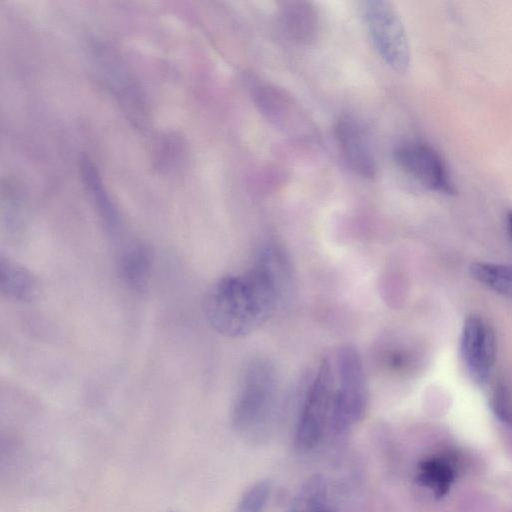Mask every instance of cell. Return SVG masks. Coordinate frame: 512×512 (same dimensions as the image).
I'll return each instance as SVG.
<instances>
[{
    "instance_id": "obj_11",
    "label": "cell",
    "mask_w": 512,
    "mask_h": 512,
    "mask_svg": "<svg viewBox=\"0 0 512 512\" xmlns=\"http://www.w3.org/2000/svg\"><path fill=\"white\" fill-rule=\"evenodd\" d=\"M281 24L286 33L301 43H309L318 31V16L307 2H286L281 7Z\"/></svg>"
},
{
    "instance_id": "obj_8",
    "label": "cell",
    "mask_w": 512,
    "mask_h": 512,
    "mask_svg": "<svg viewBox=\"0 0 512 512\" xmlns=\"http://www.w3.org/2000/svg\"><path fill=\"white\" fill-rule=\"evenodd\" d=\"M334 134L349 166L364 177H374L377 171L376 159L362 125L351 116L340 117L335 124Z\"/></svg>"
},
{
    "instance_id": "obj_4",
    "label": "cell",
    "mask_w": 512,
    "mask_h": 512,
    "mask_svg": "<svg viewBox=\"0 0 512 512\" xmlns=\"http://www.w3.org/2000/svg\"><path fill=\"white\" fill-rule=\"evenodd\" d=\"M333 404V365L330 355L323 358L307 390L294 436L300 452L313 450L330 430Z\"/></svg>"
},
{
    "instance_id": "obj_9",
    "label": "cell",
    "mask_w": 512,
    "mask_h": 512,
    "mask_svg": "<svg viewBox=\"0 0 512 512\" xmlns=\"http://www.w3.org/2000/svg\"><path fill=\"white\" fill-rule=\"evenodd\" d=\"M0 290L4 298L21 303L34 302L41 293L36 276L24 266L4 256L0 258Z\"/></svg>"
},
{
    "instance_id": "obj_16",
    "label": "cell",
    "mask_w": 512,
    "mask_h": 512,
    "mask_svg": "<svg viewBox=\"0 0 512 512\" xmlns=\"http://www.w3.org/2000/svg\"><path fill=\"white\" fill-rule=\"evenodd\" d=\"M272 491L271 481L260 480L250 486L242 495L235 512H262Z\"/></svg>"
},
{
    "instance_id": "obj_1",
    "label": "cell",
    "mask_w": 512,
    "mask_h": 512,
    "mask_svg": "<svg viewBox=\"0 0 512 512\" xmlns=\"http://www.w3.org/2000/svg\"><path fill=\"white\" fill-rule=\"evenodd\" d=\"M287 277L281 251L266 246L246 272L223 276L209 287L202 302L207 322L231 338L255 331L274 313Z\"/></svg>"
},
{
    "instance_id": "obj_2",
    "label": "cell",
    "mask_w": 512,
    "mask_h": 512,
    "mask_svg": "<svg viewBox=\"0 0 512 512\" xmlns=\"http://www.w3.org/2000/svg\"><path fill=\"white\" fill-rule=\"evenodd\" d=\"M330 357L333 404L329 432L340 436L362 421L368 406V389L363 364L354 347L341 346Z\"/></svg>"
},
{
    "instance_id": "obj_3",
    "label": "cell",
    "mask_w": 512,
    "mask_h": 512,
    "mask_svg": "<svg viewBox=\"0 0 512 512\" xmlns=\"http://www.w3.org/2000/svg\"><path fill=\"white\" fill-rule=\"evenodd\" d=\"M276 376L265 361L251 363L242 380L232 412L237 433L249 440H259L266 432L276 404Z\"/></svg>"
},
{
    "instance_id": "obj_10",
    "label": "cell",
    "mask_w": 512,
    "mask_h": 512,
    "mask_svg": "<svg viewBox=\"0 0 512 512\" xmlns=\"http://www.w3.org/2000/svg\"><path fill=\"white\" fill-rule=\"evenodd\" d=\"M119 275L131 289L142 292L149 279L151 254L149 249L138 243L120 249L117 258Z\"/></svg>"
},
{
    "instance_id": "obj_5",
    "label": "cell",
    "mask_w": 512,
    "mask_h": 512,
    "mask_svg": "<svg viewBox=\"0 0 512 512\" xmlns=\"http://www.w3.org/2000/svg\"><path fill=\"white\" fill-rule=\"evenodd\" d=\"M364 19L379 56L394 71L403 73L410 65V45L403 22L387 1L364 3Z\"/></svg>"
},
{
    "instance_id": "obj_6",
    "label": "cell",
    "mask_w": 512,
    "mask_h": 512,
    "mask_svg": "<svg viewBox=\"0 0 512 512\" xmlns=\"http://www.w3.org/2000/svg\"><path fill=\"white\" fill-rule=\"evenodd\" d=\"M397 164L421 185L445 194H453L455 186L441 155L429 144L410 141L394 152Z\"/></svg>"
},
{
    "instance_id": "obj_12",
    "label": "cell",
    "mask_w": 512,
    "mask_h": 512,
    "mask_svg": "<svg viewBox=\"0 0 512 512\" xmlns=\"http://www.w3.org/2000/svg\"><path fill=\"white\" fill-rule=\"evenodd\" d=\"M328 508L327 482L315 474L300 486L286 512H325Z\"/></svg>"
},
{
    "instance_id": "obj_14",
    "label": "cell",
    "mask_w": 512,
    "mask_h": 512,
    "mask_svg": "<svg viewBox=\"0 0 512 512\" xmlns=\"http://www.w3.org/2000/svg\"><path fill=\"white\" fill-rule=\"evenodd\" d=\"M254 97L259 109L277 125L289 127L290 115L295 117L298 112L291 106L292 102L273 87L262 85L255 87Z\"/></svg>"
},
{
    "instance_id": "obj_15",
    "label": "cell",
    "mask_w": 512,
    "mask_h": 512,
    "mask_svg": "<svg viewBox=\"0 0 512 512\" xmlns=\"http://www.w3.org/2000/svg\"><path fill=\"white\" fill-rule=\"evenodd\" d=\"M469 271L477 282L512 299V266L476 262Z\"/></svg>"
},
{
    "instance_id": "obj_17",
    "label": "cell",
    "mask_w": 512,
    "mask_h": 512,
    "mask_svg": "<svg viewBox=\"0 0 512 512\" xmlns=\"http://www.w3.org/2000/svg\"><path fill=\"white\" fill-rule=\"evenodd\" d=\"M507 227H508L509 234L512 238V211H509L507 214Z\"/></svg>"
},
{
    "instance_id": "obj_18",
    "label": "cell",
    "mask_w": 512,
    "mask_h": 512,
    "mask_svg": "<svg viewBox=\"0 0 512 512\" xmlns=\"http://www.w3.org/2000/svg\"><path fill=\"white\" fill-rule=\"evenodd\" d=\"M325 512H334L330 508H328Z\"/></svg>"
},
{
    "instance_id": "obj_13",
    "label": "cell",
    "mask_w": 512,
    "mask_h": 512,
    "mask_svg": "<svg viewBox=\"0 0 512 512\" xmlns=\"http://www.w3.org/2000/svg\"><path fill=\"white\" fill-rule=\"evenodd\" d=\"M455 478L451 464L444 458L433 457L422 461L418 466L417 482L433 491L435 496H444Z\"/></svg>"
},
{
    "instance_id": "obj_7",
    "label": "cell",
    "mask_w": 512,
    "mask_h": 512,
    "mask_svg": "<svg viewBox=\"0 0 512 512\" xmlns=\"http://www.w3.org/2000/svg\"><path fill=\"white\" fill-rule=\"evenodd\" d=\"M496 337L492 327L480 316L470 315L463 324L460 352L471 378L485 383L496 360Z\"/></svg>"
}]
</instances>
